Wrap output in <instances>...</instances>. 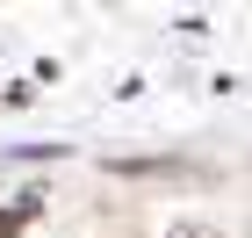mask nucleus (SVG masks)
I'll return each instance as SVG.
<instances>
[{
	"mask_svg": "<svg viewBox=\"0 0 252 238\" xmlns=\"http://www.w3.org/2000/svg\"><path fill=\"white\" fill-rule=\"evenodd\" d=\"M29 217H36V195L22 202V209H0V238H15V231H22V224H29Z\"/></svg>",
	"mask_w": 252,
	"mask_h": 238,
	"instance_id": "nucleus-1",
	"label": "nucleus"
},
{
	"mask_svg": "<svg viewBox=\"0 0 252 238\" xmlns=\"http://www.w3.org/2000/svg\"><path fill=\"white\" fill-rule=\"evenodd\" d=\"M166 238H223L216 224H194V217H180V224H166Z\"/></svg>",
	"mask_w": 252,
	"mask_h": 238,
	"instance_id": "nucleus-2",
	"label": "nucleus"
}]
</instances>
